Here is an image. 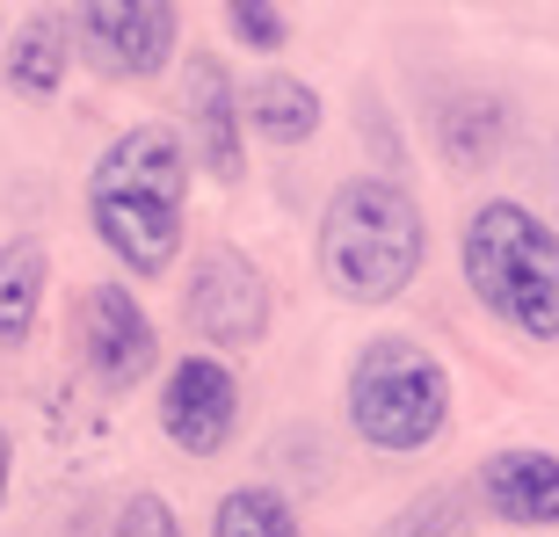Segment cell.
Instances as JSON below:
<instances>
[{
	"label": "cell",
	"mask_w": 559,
	"mask_h": 537,
	"mask_svg": "<svg viewBox=\"0 0 559 537\" xmlns=\"http://www.w3.org/2000/svg\"><path fill=\"white\" fill-rule=\"evenodd\" d=\"M182 211H189V153L175 124H139L109 145L87 175V218L103 248L131 276H167L182 254Z\"/></svg>",
	"instance_id": "6da1fadb"
},
{
	"label": "cell",
	"mask_w": 559,
	"mask_h": 537,
	"mask_svg": "<svg viewBox=\"0 0 559 537\" xmlns=\"http://www.w3.org/2000/svg\"><path fill=\"white\" fill-rule=\"evenodd\" d=\"M421 262H429V226H421V204L400 182L356 175L328 196V211H320V276H328L334 298L385 306L421 276Z\"/></svg>",
	"instance_id": "7a4b0ae2"
},
{
	"label": "cell",
	"mask_w": 559,
	"mask_h": 537,
	"mask_svg": "<svg viewBox=\"0 0 559 537\" xmlns=\"http://www.w3.org/2000/svg\"><path fill=\"white\" fill-rule=\"evenodd\" d=\"M465 284L501 327H516L523 342H559V232L538 211L509 204H479L465 218Z\"/></svg>",
	"instance_id": "3957f363"
},
{
	"label": "cell",
	"mask_w": 559,
	"mask_h": 537,
	"mask_svg": "<svg viewBox=\"0 0 559 537\" xmlns=\"http://www.w3.org/2000/svg\"><path fill=\"white\" fill-rule=\"evenodd\" d=\"M451 421V371L415 334H378L349 363V429L371 451H429Z\"/></svg>",
	"instance_id": "277c9868"
},
{
	"label": "cell",
	"mask_w": 559,
	"mask_h": 537,
	"mask_svg": "<svg viewBox=\"0 0 559 537\" xmlns=\"http://www.w3.org/2000/svg\"><path fill=\"white\" fill-rule=\"evenodd\" d=\"M182 320L204 334L211 349H254L270 334V284H262V268L233 248H204L197 268H189Z\"/></svg>",
	"instance_id": "5b68a950"
},
{
	"label": "cell",
	"mask_w": 559,
	"mask_h": 537,
	"mask_svg": "<svg viewBox=\"0 0 559 537\" xmlns=\"http://www.w3.org/2000/svg\"><path fill=\"white\" fill-rule=\"evenodd\" d=\"M175 29H182V15L167 0H124V8H81L73 15L87 65L109 73V81H153L175 59Z\"/></svg>",
	"instance_id": "8992f818"
},
{
	"label": "cell",
	"mask_w": 559,
	"mask_h": 537,
	"mask_svg": "<svg viewBox=\"0 0 559 537\" xmlns=\"http://www.w3.org/2000/svg\"><path fill=\"white\" fill-rule=\"evenodd\" d=\"M81 356H87V371H95L103 393H131V385L153 378V363H160V334H153L145 306L131 298L124 284H95V290H87V306H81Z\"/></svg>",
	"instance_id": "52a82bcc"
},
{
	"label": "cell",
	"mask_w": 559,
	"mask_h": 537,
	"mask_svg": "<svg viewBox=\"0 0 559 537\" xmlns=\"http://www.w3.org/2000/svg\"><path fill=\"white\" fill-rule=\"evenodd\" d=\"M240 421V385L218 356H182L160 385V435L182 457H218Z\"/></svg>",
	"instance_id": "ba28073f"
},
{
	"label": "cell",
	"mask_w": 559,
	"mask_h": 537,
	"mask_svg": "<svg viewBox=\"0 0 559 537\" xmlns=\"http://www.w3.org/2000/svg\"><path fill=\"white\" fill-rule=\"evenodd\" d=\"M182 117H189V153L218 175V182H240V95H233L226 65L197 51L189 59V81H182Z\"/></svg>",
	"instance_id": "9c48e42d"
},
{
	"label": "cell",
	"mask_w": 559,
	"mask_h": 537,
	"mask_svg": "<svg viewBox=\"0 0 559 537\" xmlns=\"http://www.w3.org/2000/svg\"><path fill=\"white\" fill-rule=\"evenodd\" d=\"M479 501L495 523L559 530V457L552 451H495L479 465Z\"/></svg>",
	"instance_id": "30bf717a"
},
{
	"label": "cell",
	"mask_w": 559,
	"mask_h": 537,
	"mask_svg": "<svg viewBox=\"0 0 559 537\" xmlns=\"http://www.w3.org/2000/svg\"><path fill=\"white\" fill-rule=\"evenodd\" d=\"M44 284H51L44 248L37 240H8V248H0V349H22V342L37 334Z\"/></svg>",
	"instance_id": "8fae6325"
},
{
	"label": "cell",
	"mask_w": 559,
	"mask_h": 537,
	"mask_svg": "<svg viewBox=\"0 0 559 537\" xmlns=\"http://www.w3.org/2000/svg\"><path fill=\"white\" fill-rule=\"evenodd\" d=\"M501 139H509V109L495 95H457L436 109V145L451 167H495Z\"/></svg>",
	"instance_id": "7c38bea8"
},
{
	"label": "cell",
	"mask_w": 559,
	"mask_h": 537,
	"mask_svg": "<svg viewBox=\"0 0 559 537\" xmlns=\"http://www.w3.org/2000/svg\"><path fill=\"white\" fill-rule=\"evenodd\" d=\"M240 117L270 145H298V139L320 131V95H312L306 81H290V73H262V81L240 95Z\"/></svg>",
	"instance_id": "4fadbf2b"
},
{
	"label": "cell",
	"mask_w": 559,
	"mask_h": 537,
	"mask_svg": "<svg viewBox=\"0 0 559 537\" xmlns=\"http://www.w3.org/2000/svg\"><path fill=\"white\" fill-rule=\"evenodd\" d=\"M66 59H73L66 22H59V15H37V22L15 37V51H8V87H15V95H59Z\"/></svg>",
	"instance_id": "5bb4252c"
},
{
	"label": "cell",
	"mask_w": 559,
	"mask_h": 537,
	"mask_svg": "<svg viewBox=\"0 0 559 537\" xmlns=\"http://www.w3.org/2000/svg\"><path fill=\"white\" fill-rule=\"evenodd\" d=\"M211 537H306L298 530V509L276 487H233L211 516Z\"/></svg>",
	"instance_id": "9a60e30c"
},
{
	"label": "cell",
	"mask_w": 559,
	"mask_h": 537,
	"mask_svg": "<svg viewBox=\"0 0 559 537\" xmlns=\"http://www.w3.org/2000/svg\"><path fill=\"white\" fill-rule=\"evenodd\" d=\"M385 537H473V516H465V494H451V487H436V494H421L407 516L393 523Z\"/></svg>",
	"instance_id": "2e32d148"
},
{
	"label": "cell",
	"mask_w": 559,
	"mask_h": 537,
	"mask_svg": "<svg viewBox=\"0 0 559 537\" xmlns=\"http://www.w3.org/2000/svg\"><path fill=\"white\" fill-rule=\"evenodd\" d=\"M226 29L248 44V51H284V44H290V15H284V8H270V0H233Z\"/></svg>",
	"instance_id": "e0dca14e"
},
{
	"label": "cell",
	"mask_w": 559,
	"mask_h": 537,
	"mask_svg": "<svg viewBox=\"0 0 559 537\" xmlns=\"http://www.w3.org/2000/svg\"><path fill=\"white\" fill-rule=\"evenodd\" d=\"M117 537H182V523H175V509L160 494H131L117 509Z\"/></svg>",
	"instance_id": "ac0fdd59"
},
{
	"label": "cell",
	"mask_w": 559,
	"mask_h": 537,
	"mask_svg": "<svg viewBox=\"0 0 559 537\" xmlns=\"http://www.w3.org/2000/svg\"><path fill=\"white\" fill-rule=\"evenodd\" d=\"M8 465H15V451H8V429H0V501H8Z\"/></svg>",
	"instance_id": "d6986e66"
}]
</instances>
